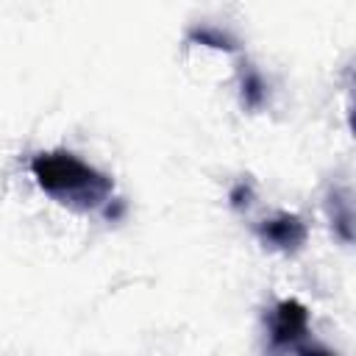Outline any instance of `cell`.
<instances>
[{"instance_id": "cell-3", "label": "cell", "mask_w": 356, "mask_h": 356, "mask_svg": "<svg viewBox=\"0 0 356 356\" xmlns=\"http://www.w3.org/2000/svg\"><path fill=\"white\" fill-rule=\"evenodd\" d=\"M256 236H259V242L264 248H273V250H281V253H295V250H300L306 245L309 228L298 214L278 211L275 217L261 220L256 225Z\"/></svg>"}, {"instance_id": "cell-2", "label": "cell", "mask_w": 356, "mask_h": 356, "mask_svg": "<svg viewBox=\"0 0 356 356\" xmlns=\"http://www.w3.org/2000/svg\"><path fill=\"white\" fill-rule=\"evenodd\" d=\"M270 350L273 353H292L295 345L309 339V312L300 300H278L270 314Z\"/></svg>"}, {"instance_id": "cell-5", "label": "cell", "mask_w": 356, "mask_h": 356, "mask_svg": "<svg viewBox=\"0 0 356 356\" xmlns=\"http://www.w3.org/2000/svg\"><path fill=\"white\" fill-rule=\"evenodd\" d=\"M189 42H200V44H209V47H217V50H236V42L231 33H225L222 28L217 25H197L189 31Z\"/></svg>"}, {"instance_id": "cell-6", "label": "cell", "mask_w": 356, "mask_h": 356, "mask_svg": "<svg viewBox=\"0 0 356 356\" xmlns=\"http://www.w3.org/2000/svg\"><path fill=\"white\" fill-rule=\"evenodd\" d=\"M292 356H337V353H334L331 348L314 342V339H303L300 345L292 348Z\"/></svg>"}, {"instance_id": "cell-1", "label": "cell", "mask_w": 356, "mask_h": 356, "mask_svg": "<svg viewBox=\"0 0 356 356\" xmlns=\"http://www.w3.org/2000/svg\"><path fill=\"white\" fill-rule=\"evenodd\" d=\"M33 181L44 195L78 211H97L114 195V181L70 150H42L31 159Z\"/></svg>"}, {"instance_id": "cell-4", "label": "cell", "mask_w": 356, "mask_h": 356, "mask_svg": "<svg viewBox=\"0 0 356 356\" xmlns=\"http://www.w3.org/2000/svg\"><path fill=\"white\" fill-rule=\"evenodd\" d=\"M264 97H267V83H264L261 72L253 67H245L242 70V103L248 108H259L264 103Z\"/></svg>"}]
</instances>
